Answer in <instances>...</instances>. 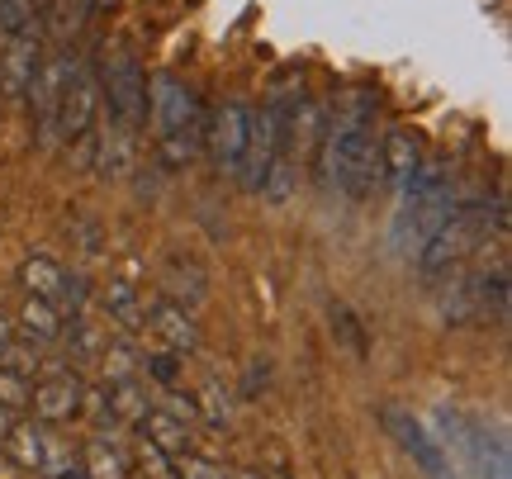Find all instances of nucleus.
<instances>
[{"mask_svg": "<svg viewBox=\"0 0 512 479\" xmlns=\"http://www.w3.org/2000/svg\"><path fill=\"white\" fill-rule=\"evenodd\" d=\"M53 479H86L81 470H67V475H53Z\"/></svg>", "mask_w": 512, "mask_h": 479, "instance_id": "obj_39", "label": "nucleus"}, {"mask_svg": "<svg viewBox=\"0 0 512 479\" xmlns=\"http://www.w3.org/2000/svg\"><path fill=\"white\" fill-rule=\"evenodd\" d=\"M10 418H15V413H10V408H0V437H5V427H10Z\"/></svg>", "mask_w": 512, "mask_h": 479, "instance_id": "obj_38", "label": "nucleus"}, {"mask_svg": "<svg viewBox=\"0 0 512 479\" xmlns=\"http://www.w3.org/2000/svg\"><path fill=\"white\" fill-rule=\"evenodd\" d=\"M0 408H10V413L29 408V380L15 375V370H5V366H0Z\"/></svg>", "mask_w": 512, "mask_h": 479, "instance_id": "obj_33", "label": "nucleus"}, {"mask_svg": "<svg viewBox=\"0 0 512 479\" xmlns=\"http://www.w3.org/2000/svg\"><path fill=\"white\" fill-rule=\"evenodd\" d=\"M62 337L72 342V361H81V366H95V361H100V347H105V337H100V328H91V323H86L81 314L62 323Z\"/></svg>", "mask_w": 512, "mask_h": 479, "instance_id": "obj_26", "label": "nucleus"}, {"mask_svg": "<svg viewBox=\"0 0 512 479\" xmlns=\"http://www.w3.org/2000/svg\"><path fill=\"white\" fill-rule=\"evenodd\" d=\"M380 423H384V432L394 437V442L413 456V461L422 465V475L427 479H451V465H446V451H441L432 437H427V427L408 413V408H399V404H384L380 408Z\"/></svg>", "mask_w": 512, "mask_h": 479, "instance_id": "obj_10", "label": "nucleus"}, {"mask_svg": "<svg viewBox=\"0 0 512 479\" xmlns=\"http://www.w3.org/2000/svg\"><path fill=\"white\" fill-rule=\"evenodd\" d=\"M62 323H67V318H62L57 304H48V299H38V295H24L15 332L24 342H34V347H53V342H62Z\"/></svg>", "mask_w": 512, "mask_h": 479, "instance_id": "obj_16", "label": "nucleus"}, {"mask_svg": "<svg viewBox=\"0 0 512 479\" xmlns=\"http://www.w3.org/2000/svg\"><path fill=\"white\" fill-rule=\"evenodd\" d=\"M195 408H200V418H209L214 427H228V423H233V394L223 389L219 375H204L200 394H195Z\"/></svg>", "mask_w": 512, "mask_h": 479, "instance_id": "obj_25", "label": "nucleus"}, {"mask_svg": "<svg viewBox=\"0 0 512 479\" xmlns=\"http://www.w3.org/2000/svg\"><path fill=\"white\" fill-rule=\"evenodd\" d=\"M86 15H91V0H48L38 15V34L48 48H62L86 29Z\"/></svg>", "mask_w": 512, "mask_h": 479, "instance_id": "obj_17", "label": "nucleus"}, {"mask_svg": "<svg viewBox=\"0 0 512 479\" xmlns=\"http://www.w3.org/2000/svg\"><path fill=\"white\" fill-rule=\"evenodd\" d=\"M332 323H337V337H342L356 356H366V332H361V318L351 314L347 304H332Z\"/></svg>", "mask_w": 512, "mask_h": 479, "instance_id": "obj_32", "label": "nucleus"}, {"mask_svg": "<svg viewBox=\"0 0 512 479\" xmlns=\"http://www.w3.org/2000/svg\"><path fill=\"white\" fill-rule=\"evenodd\" d=\"M166 413H176L181 423H195V418H200V408H195V394H181V389L171 385V399H166Z\"/></svg>", "mask_w": 512, "mask_h": 479, "instance_id": "obj_35", "label": "nucleus"}, {"mask_svg": "<svg viewBox=\"0 0 512 479\" xmlns=\"http://www.w3.org/2000/svg\"><path fill=\"white\" fill-rule=\"evenodd\" d=\"M76 62H81V53H72V43L43 48L38 72H34V81H29V91H24L29 119H34V138H38V148H48V152L57 148V105H62V95H67V81H72Z\"/></svg>", "mask_w": 512, "mask_h": 479, "instance_id": "obj_6", "label": "nucleus"}, {"mask_svg": "<svg viewBox=\"0 0 512 479\" xmlns=\"http://www.w3.org/2000/svg\"><path fill=\"white\" fill-rule=\"evenodd\" d=\"M503 228H508L503 204H494V209H489V204H456V209L446 214V223L422 242L418 276L427 280V285H446V280L460 276L465 261L489 242V233H503Z\"/></svg>", "mask_w": 512, "mask_h": 479, "instance_id": "obj_3", "label": "nucleus"}, {"mask_svg": "<svg viewBox=\"0 0 512 479\" xmlns=\"http://www.w3.org/2000/svg\"><path fill=\"white\" fill-rule=\"evenodd\" d=\"M143 366H147V375H152V380H157V385H181V356H176V351L171 347H162V351H147L143 356Z\"/></svg>", "mask_w": 512, "mask_h": 479, "instance_id": "obj_30", "label": "nucleus"}, {"mask_svg": "<svg viewBox=\"0 0 512 479\" xmlns=\"http://www.w3.org/2000/svg\"><path fill=\"white\" fill-rule=\"evenodd\" d=\"M43 5H48V0H0V34L5 38L24 34V29L43 15Z\"/></svg>", "mask_w": 512, "mask_h": 479, "instance_id": "obj_28", "label": "nucleus"}, {"mask_svg": "<svg viewBox=\"0 0 512 479\" xmlns=\"http://www.w3.org/2000/svg\"><path fill=\"white\" fill-rule=\"evenodd\" d=\"M508 314V261L498 257L494 266H475L465 276L446 280V299H441V318L446 323H503Z\"/></svg>", "mask_w": 512, "mask_h": 479, "instance_id": "obj_5", "label": "nucleus"}, {"mask_svg": "<svg viewBox=\"0 0 512 479\" xmlns=\"http://www.w3.org/2000/svg\"><path fill=\"white\" fill-rule=\"evenodd\" d=\"M271 479H285V475H271Z\"/></svg>", "mask_w": 512, "mask_h": 479, "instance_id": "obj_40", "label": "nucleus"}, {"mask_svg": "<svg viewBox=\"0 0 512 479\" xmlns=\"http://www.w3.org/2000/svg\"><path fill=\"white\" fill-rule=\"evenodd\" d=\"M399 195H403V209H399V219H394V242H403V247L408 242L422 247L446 223V214L456 209V185L446 176V166L427 162V157H422L418 176L403 185Z\"/></svg>", "mask_w": 512, "mask_h": 479, "instance_id": "obj_4", "label": "nucleus"}, {"mask_svg": "<svg viewBox=\"0 0 512 479\" xmlns=\"http://www.w3.org/2000/svg\"><path fill=\"white\" fill-rule=\"evenodd\" d=\"M100 105H110V119L124 124L128 133L147 124V76L128 48H110L100 62Z\"/></svg>", "mask_w": 512, "mask_h": 479, "instance_id": "obj_7", "label": "nucleus"}, {"mask_svg": "<svg viewBox=\"0 0 512 479\" xmlns=\"http://www.w3.org/2000/svg\"><path fill=\"white\" fill-rule=\"evenodd\" d=\"M86 299H91V280H86V271H62V295H57L62 318H76L81 309H86Z\"/></svg>", "mask_w": 512, "mask_h": 479, "instance_id": "obj_29", "label": "nucleus"}, {"mask_svg": "<svg viewBox=\"0 0 512 479\" xmlns=\"http://www.w3.org/2000/svg\"><path fill=\"white\" fill-rule=\"evenodd\" d=\"M147 114L157 124V162L162 171H185L204 152V105L181 76H152L147 91Z\"/></svg>", "mask_w": 512, "mask_h": 479, "instance_id": "obj_2", "label": "nucleus"}, {"mask_svg": "<svg viewBox=\"0 0 512 479\" xmlns=\"http://www.w3.org/2000/svg\"><path fill=\"white\" fill-rule=\"evenodd\" d=\"M143 323L157 332L162 347H171L176 356H195V351H200V323H195V314L181 309L176 299H157L143 314Z\"/></svg>", "mask_w": 512, "mask_h": 479, "instance_id": "obj_14", "label": "nucleus"}, {"mask_svg": "<svg viewBox=\"0 0 512 479\" xmlns=\"http://www.w3.org/2000/svg\"><path fill=\"white\" fill-rule=\"evenodd\" d=\"M247 129H252V110L242 100H228L204 119V148L214 157L219 171H238L242 148H247Z\"/></svg>", "mask_w": 512, "mask_h": 479, "instance_id": "obj_9", "label": "nucleus"}, {"mask_svg": "<svg viewBox=\"0 0 512 479\" xmlns=\"http://www.w3.org/2000/svg\"><path fill=\"white\" fill-rule=\"evenodd\" d=\"M95 366L105 370L110 385H119V380H133V375L143 370V356H138V347H133L128 337H114V342L100 347V361H95Z\"/></svg>", "mask_w": 512, "mask_h": 479, "instance_id": "obj_23", "label": "nucleus"}, {"mask_svg": "<svg viewBox=\"0 0 512 479\" xmlns=\"http://www.w3.org/2000/svg\"><path fill=\"white\" fill-rule=\"evenodd\" d=\"M43 48H48V43L38 34V19L24 34H15L5 43V57H0V95H5V100H24V91H29V81H34V72H38Z\"/></svg>", "mask_w": 512, "mask_h": 479, "instance_id": "obj_12", "label": "nucleus"}, {"mask_svg": "<svg viewBox=\"0 0 512 479\" xmlns=\"http://www.w3.org/2000/svg\"><path fill=\"white\" fill-rule=\"evenodd\" d=\"M81 394H86V385L76 380V370H53L38 385H29V408L38 413V423L62 427L81 418Z\"/></svg>", "mask_w": 512, "mask_h": 479, "instance_id": "obj_11", "label": "nucleus"}, {"mask_svg": "<svg viewBox=\"0 0 512 479\" xmlns=\"http://www.w3.org/2000/svg\"><path fill=\"white\" fill-rule=\"evenodd\" d=\"M10 342H15V323H10V318L0 314V351L10 347Z\"/></svg>", "mask_w": 512, "mask_h": 479, "instance_id": "obj_36", "label": "nucleus"}, {"mask_svg": "<svg viewBox=\"0 0 512 479\" xmlns=\"http://www.w3.org/2000/svg\"><path fill=\"white\" fill-rule=\"evenodd\" d=\"M138 427H143V437L152 446H162L166 456H185V451H190V423H181V418L166 413V408H147Z\"/></svg>", "mask_w": 512, "mask_h": 479, "instance_id": "obj_19", "label": "nucleus"}, {"mask_svg": "<svg viewBox=\"0 0 512 479\" xmlns=\"http://www.w3.org/2000/svg\"><path fill=\"white\" fill-rule=\"evenodd\" d=\"M176 479H233L223 465H214V461H204V456H176Z\"/></svg>", "mask_w": 512, "mask_h": 479, "instance_id": "obj_34", "label": "nucleus"}, {"mask_svg": "<svg viewBox=\"0 0 512 479\" xmlns=\"http://www.w3.org/2000/svg\"><path fill=\"white\" fill-rule=\"evenodd\" d=\"M110 408H114V423H143L147 413V399L143 389H138V380H119V385H110Z\"/></svg>", "mask_w": 512, "mask_h": 479, "instance_id": "obj_27", "label": "nucleus"}, {"mask_svg": "<svg viewBox=\"0 0 512 479\" xmlns=\"http://www.w3.org/2000/svg\"><path fill=\"white\" fill-rule=\"evenodd\" d=\"M81 475L86 479H128V465H124V456L114 451L110 437H95V442H86V451H81Z\"/></svg>", "mask_w": 512, "mask_h": 479, "instance_id": "obj_22", "label": "nucleus"}, {"mask_svg": "<svg viewBox=\"0 0 512 479\" xmlns=\"http://www.w3.org/2000/svg\"><path fill=\"white\" fill-rule=\"evenodd\" d=\"M138 470H143V479H176V456H166L162 446L143 442L138 446Z\"/></svg>", "mask_w": 512, "mask_h": 479, "instance_id": "obj_31", "label": "nucleus"}, {"mask_svg": "<svg viewBox=\"0 0 512 479\" xmlns=\"http://www.w3.org/2000/svg\"><path fill=\"white\" fill-rule=\"evenodd\" d=\"M100 119V72L91 67V57L76 62L72 81H67V95L57 105V143H76L86 138Z\"/></svg>", "mask_w": 512, "mask_h": 479, "instance_id": "obj_8", "label": "nucleus"}, {"mask_svg": "<svg viewBox=\"0 0 512 479\" xmlns=\"http://www.w3.org/2000/svg\"><path fill=\"white\" fill-rule=\"evenodd\" d=\"M318 171L347 200H366L380 181V138H375V95L351 91L328 114V129L318 138Z\"/></svg>", "mask_w": 512, "mask_h": 479, "instance_id": "obj_1", "label": "nucleus"}, {"mask_svg": "<svg viewBox=\"0 0 512 479\" xmlns=\"http://www.w3.org/2000/svg\"><path fill=\"white\" fill-rule=\"evenodd\" d=\"M105 309H110L114 323H124L128 332L143 328V299H138V285H128V280H110V290H105Z\"/></svg>", "mask_w": 512, "mask_h": 479, "instance_id": "obj_24", "label": "nucleus"}, {"mask_svg": "<svg viewBox=\"0 0 512 479\" xmlns=\"http://www.w3.org/2000/svg\"><path fill=\"white\" fill-rule=\"evenodd\" d=\"M162 290H166V299H176L181 309H190V314H195L204 299H209V276H204L200 261L171 252V257L162 261Z\"/></svg>", "mask_w": 512, "mask_h": 479, "instance_id": "obj_15", "label": "nucleus"}, {"mask_svg": "<svg viewBox=\"0 0 512 479\" xmlns=\"http://www.w3.org/2000/svg\"><path fill=\"white\" fill-rule=\"evenodd\" d=\"M5 451L15 456V465H24V470H43V451H48V423H10L5 427Z\"/></svg>", "mask_w": 512, "mask_h": 479, "instance_id": "obj_21", "label": "nucleus"}, {"mask_svg": "<svg viewBox=\"0 0 512 479\" xmlns=\"http://www.w3.org/2000/svg\"><path fill=\"white\" fill-rule=\"evenodd\" d=\"M114 5H124V0H91V10H114Z\"/></svg>", "mask_w": 512, "mask_h": 479, "instance_id": "obj_37", "label": "nucleus"}, {"mask_svg": "<svg viewBox=\"0 0 512 479\" xmlns=\"http://www.w3.org/2000/svg\"><path fill=\"white\" fill-rule=\"evenodd\" d=\"M62 271H67V266H57L53 257L29 252V257L19 261V285H24V295H38V299H48V304H57V295H62Z\"/></svg>", "mask_w": 512, "mask_h": 479, "instance_id": "obj_20", "label": "nucleus"}, {"mask_svg": "<svg viewBox=\"0 0 512 479\" xmlns=\"http://www.w3.org/2000/svg\"><path fill=\"white\" fill-rule=\"evenodd\" d=\"M422 138L413 129H403V124H394V129L380 138V181L394 185V190H403V185L418 176L422 166Z\"/></svg>", "mask_w": 512, "mask_h": 479, "instance_id": "obj_13", "label": "nucleus"}, {"mask_svg": "<svg viewBox=\"0 0 512 479\" xmlns=\"http://www.w3.org/2000/svg\"><path fill=\"white\" fill-rule=\"evenodd\" d=\"M133 166V133L124 124H114L105 138H95V176L100 181H119Z\"/></svg>", "mask_w": 512, "mask_h": 479, "instance_id": "obj_18", "label": "nucleus"}]
</instances>
